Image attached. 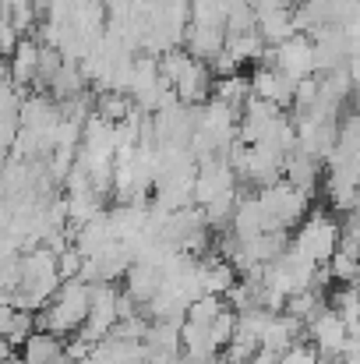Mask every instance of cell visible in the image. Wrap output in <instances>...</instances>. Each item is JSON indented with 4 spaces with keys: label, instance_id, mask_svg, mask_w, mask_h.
<instances>
[{
    "label": "cell",
    "instance_id": "cell-1",
    "mask_svg": "<svg viewBox=\"0 0 360 364\" xmlns=\"http://www.w3.org/2000/svg\"><path fill=\"white\" fill-rule=\"evenodd\" d=\"M89 311H92V287L85 279H64L53 304L46 311H39V329H46L60 340L78 336L89 322Z\"/></svg>",
    "mask_w": 360,
    "mask_h": 364
},
{
    "label": "cell",
    "instance_id": "cell-2",
    "mask_svg": "<svg viewBox=\"0 0 360 364\" xmlns=\"http://www.w3.org/2000/svg\"><path fill=\"white\" fill-rule=\"evenodd\" d=\"M293 247L304 258H311L315 265H329L336 258V251L343 247V223H336L329 213H311L300 223V230L293 237Z\"/></svg>",
    "mask_w": 360,
    "mask_h": 364
},
{
    "label": "cell",
    "instance_id": "cell-3",
    "mask_svg": "<svg viewBox=\"0 0 360 364\" xmlns=\"http://www.w3.org/2000/svg\"><path fill=\"white\" fill-rule=\"evenodd\" d=\"M258 202L268 216V230H290L297 223L307 220V209H311V195L297 191L290 181H279L272 188H261L258 191Z\"/></svg>",
    "mask_w": 360,
    "mask_h": 364
},
{
    "label": "cell",
    "instance_id": "cell-4",
    "mask_svg": "<svg viewBox=\"0 0 360 364\" xmlns=\"http://www.w3.org/2000/svg\"><path fill=\"white\" fill-rule=\"evenodd\" d=\"M307 340L318 347L322 358H343L347 347H350V340H354V333H350L347 318H343L332 304H325V308L307 322Z\"/></svg>",
    "mask_w": 360,
    "mask_h": 364
},
{
    "label": "cell",
    "instance_id": "cell-5",
    "mask_svg": "<svg viewBox=\"0 0 360 364\" xmlns=\"http://www.w3.org/2000/svg\"><path fill=\"white\" fill-rule=\"evenodd\" d=\"M272 68H279L286 78L293 82H304V78H315L318 71V57H315V43L311 36H293L290 43L276 46L272 50Z\"/></svg>",
    "mask_w": 360,
    "mask_h": 364
},
{
    "label": "cell",
    "instance_id": "cell-6",
    "mask_svg": "<svg viewBox=\"0 0 360 364\" xmlns=\"http://www.w3.org/2000/svg\"><path fill=\"white\" fill-rule=\"evenodd\" d=\"M297 85H300V82L286 78V75H283L279 68H272V64H261V68L251 75V92H254L258 100L279 107V110H283V107H293Z\"/></svg>",
    "mask_w": 360,
    "mask_h": 364
},
{
    "label": "cell",
    "instance_id": "cell-7",
    "mask_svg": "<svg viewBox=\"0 0 360 364\" xmlns=\"http://www.w3.org/2000/svg\"><path fill=\"white\" fill-rule=\"evenodd\" d=\"M124 279H127L124 294H127V297H134L141 308H148V304H152V297H156V294L163 290V283H166L163 265H156V262H134V265H131V272H127Z\"/></svg>",
    "mask_w": 360,
    "mask_h": 364
},
{
    "label": "cell",
    "instance_id": "cell-8",
    "mask_svg": "<svg viewBox=\"0 0 360 364\" xmlns=\"http://www.w3.org/2000/svg\"><path fill=\"white\" fill-rule=\"evenodd\" d=\"M184 43H187V53L195 60H216L227 50L230 32L223 25H191L187 36H184Z\"/></svg>",
    "mask_w": 360,
    "mask_h": 364
},
{
    "label": "cell",
    "instance_id": "cell-9",
    "mask_svg": "<svg viewBox=\"0 0 360 364\" xmlns=\"http://www.w3.org/2000/svg\"><path fill=\"white\" fill-rule=\"evenodd\" d=\"M39 57H43V43L36 39H21L14 57L7 60V78L18 85V89H28L39 82Z\"/></svg>",
    "mask_w": 360,
    "mask_h": 364
},
{
    "label": "cell",
    "instance_id": "cell-10",
    "mask_svg": "<svg viewBox=\"0 0 360 364\" xmlns=\"http://www.w3.org/2000/svg\"><path fill=\"white\" fill-rule=\"evenodd\" d=\"M173 92H177V100L184 103V107H195V103H205L209 100V92H216V82H212V68L205 64V60H195L187 71H184V78L173 85Z\"/></svg>",
    "mask_w": 360,
    "mask_h": 364
},
{
    "label": "cell",
    "instance_id": "cell-11",
    "mask_svg": "<svg viewBox=\"0 0 360 364\" xmlns=\"http://www.w3.org/2000/svg\"><path fill=\"white\" fill-rule=\"evenodd\" d=\"M39 329V315L36 311H25V308H14V304H4V315H0V333H4V343L11 350H21L25 340Z\"/></svg>",
    "mask_w": 360,
    "mask_h": 364
},
{
    "label": "cell",
    "instance_id": "cell-12",
    "mask_svg": "<svg viewBox=\"0 0 360 364\" xmlns=\"http://www.w3.org/2000/svg\"><path fill=\"white\" fill-rule=\"evenodd\" d=\"M18 354H21V364H60L64 361V340L46 333V329H36Z\"/></svg>",
    "mask_w": 360,
    "mask_h": 364
},
{
    "label": "cell",
    "instance_id": "cell-13",
    "mask_svg": "<svg viewBox=\"0 0 360 364\" xmlns=\"http://www.w3.org/2000/svg\"><path fill=\"white\" fill-rule=\"evenodd\" d=\"M240 272L234 269V262H227V258H202V290L205 294H216V297H227L234 287H237Z\"/></svg>",
    "mask_w": 360,
    "mask_h": 364
},
{
    "label": "cell",
    "instance_id": "cell-14",
    "mask_svg": "<svg viewBox=\"0 0 360 364\" xmlns=\"http://www.w3.org/2000/svg\"><path fill=\"white\" fill-rule=\"evenodd\" d=\"M297 191H304V195H311L315 191V184H318V156H311V152H293L290 159H286V173H283Z\"/></svg>",
    "mask_w": 360,
    "mask_h": 364
},
{
    "label": "cell",
    "instance_id": "cell-15",
    "mask_svg": "<svg viewBox=\"0 0 360 364\" xmlns=\"http://www.w3.org/2000/svg\"><path fill=\"white\" fill-rule=\"evenodd\" d=\"M180 329H184V322H152V326H148V336H145V347H148V350L180 354V350H184Z\"/></svg>",
    "mask_w": 360,
    "mask_h": 364
},
{
    "label": "cell",
    "instance_id": "cell-16",
    "mask_svg": "<svg viewBox=\"0 0 360 364\" xmlns=\"http://www.w3.org/2000/svg\"><path fill=\"white\" fill-rule=\"evenodd\" d=\"M251 96H254V92H251V78L234 75V78H219V82H216V96H212V100H219V103H227V107H234V110H244V103H247Z\"/></svg>",
    "mask_w": 360,
    "mask_h": 364
},
{
    "label": "cell",
    "instance_id": "cell-17",
    "mask_svg": "<svg viewBox=\"0 0 360 364\" xmlns=\"http://www.w3.org/2000/svg\"><path fill=\"white\" fill-rule=\"evenodd\" d=\"M134 110H138V107H134V100H131V96H124V92H103V96H99V103H96V114H99L103 121H110V124H124Z\"/></svg>",
    "mask_w": 360,
    "mask_h": 364
},
{
    "label": "cell",
    "instance_id": "cell-18",
    "mask_svg": "<svg viewBox=\"0 0 360 364\" xmlns=\"http://www.w3.org/2000/svg\"><path fill=\"white\" fill-rule=\"evenodd\" d=\"M195 64V57L187 53V50H166L163 57H159V78L166 82V85H177L180 78H184V71Z\"/></svg>",
    "mask_w": 360,
    "mask_h": 364
},
{
    "label": "cell",
    "instance_id": "cell-19",
    "mask_svg": "<svg viewBox=\"0 0 360 364\" xmlns=\"http://www.w3.org/2000/svg\"><path fill=\"white\" fill-rule=\"evenodd\" d=\"M230 304H227V297H216V294H205V297H198L191 308H187V322H198V326H212L223 311H227Z\"/></svg>",
    "mask_w": 360,
    "mask_h": 364
},
{
    "label": "cell",
    "instance_id": "cell-20",
    "mask_svg": "<svg viewBox=\"0 0 360 364\" xmlns=\"http://www.w3.org/2000/svg\"><path fill=\"white\" fill-rule=\"evenodd\" d=\"M209 336H212V347H216V350H227V347H230V340L237 336V311H234V308H227V311L209 326Z\"/></svg>",
    "mask_w": 360,
    "mask_h": 364
},
{
    "label": "cell",
    "instance_id": "cell-21",
    "mask_svg": "<svg viewBox=\"0 0 360 364\" xmlns=\"http://www.w3.org/2000/svg\"><path fill=\"white\" fill-rule=\"evenodd\" d=\"M279 364H322V354H318V347H311V343H297V347H290V350L283 354Z\"/></svg>",
    "mask_w": 360,
    "mask_h": 364
},
{
    "label": "cell",
    "instance_id": "cell-22",
    "mask_svg": "<svg viewBox=\"0 0 360 364\" xmlns=\"http://www.w3.org/2000/svg\"><path fill=\"white\" fill-rule=\"evenodd\" d=\"M350 343H354V347H357V350H360V336H354V340H350Z\"/></svg>",
    "mask_w": 360,
    "mask_h": 364
},
{
    "label": "cell",
    "instance_id": "cell-23",
    "mask_svg": "<svg viewBox=\"0 0 360 364\" xmlns=\"http://www.w3.org/2000/svg\"><path fill=\"white\" fill-rule=\"evenodd\" d=\"M60 364H75V361H67V358H64V361H60Z\"/></svg>",
    "mask_w": 360,
    "mask_h": 364
}]
</instances>
